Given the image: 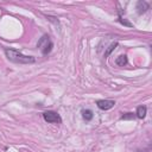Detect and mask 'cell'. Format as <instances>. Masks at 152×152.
Wrapping results in <instances>:
<instances>
[{
    "mask_svg": "<svg viewBox=\"0 0 152 152\" xmlns=\"http://www.w3.org/2000/svg\"><path fill=\"white\" fill-rule=\"evenodd\" d=\"M5 53H6V57L13 62V63H17V64H31V63H34V57L32 56H25L23 55L20 51L15 50V49H8L6 48L5 49Z\"/></svg>",
    "mask_w": 152,
    "mask_h": 152,
    "instance_id": "cell-1",
    "label": "cell"
},
{
    "mask_svg": "<svg viewBox=\"0 0 152 152\" xmlns=\"http://www.w3.org/2000/svg\"><path fill=\"white\" fill-rule=\"evenodd\" d=\"M37 48L42 51L43 55H48V53L51 52V50H52V48H53V43L51 42V39H50V37H49L48 34H44V36L38 40Z\"/></svg>",
    "mask_w": 152,
    "mask_h": 152,
    "instance_id": "cell-2",
    "label": "cell"
},
{
    "mask_svg": "<svg viewBox=\"0 0 152 152\" xmlns=\"http://www.w3.org/2000/svg\"><path fill=\"white\" fill-rule=\"evenodd\" d=\"M43 118L46 122L49 124H61L62 122V119L59 116L58 113L53 112V110H48V112H44L43 113Z\"/></svg>",
    "mask_w": 152,
    "mask_h": 152,
    "instance_id": "cell-3",
    "label": "cell"
},
{
    "mask_svg": "<svg viewBox=\"0 0 152 152\" xmlns=\"http://www.w3.org/2000/svg\"><path fill=\"white\" fill-rule=\"evenodd\" d=\"M96 104L100 109L108 110L115 106V101H113V100H99V101H96Z\"/></svg>",
    "mask_w": 152,
    "mask_h": 152,
    "instance_id": "cell-4",
    "label": "cell"
},
{
    "mask_svg": "<svg viewBox=\"0 0 152 152\" xmlns=\"http://www.w3.org/2000/svg\"><path fill=\"white\" fill-rule=\"evenodd\" d=\"M137 10H138L139 14H142L148 10V4L146 1H144V0H139L137 2Z\"/></svg>",
    "mask_w": 152,
    "mask_h": 152,
    "instance_id": "cell-5",
    "label": "cell"
},
{
    "mask_svg": "<svg viewBox=\"0 0 152 152\" xmlns=\"http://www.w3.org/2000/svg\"><path fill=\"white\" fill-rule=\"evenodd\" d=\"M115 63H116V65H119V66L126 65V64H127V56H126V55H120L119 57H116Z\"/></svg>",
    "mask_w": 152,
    "mask_h": 152,
    "instance_id": "cell-6",
    "label": "cell"
},
{
    "mask_svg": "<svg viewBox=\"0 0 152 152\" xmlns=\"http://www.w3.org/2000/svg\"><path fill=\"white\" fill-rule=\"evenodd\" d=\"M146 112H147V109H146V107L145 106H139L138 108H137V118H139V119H144L145 118V115H146Z\"/></svg>",
    "mask_w": 152,
    "mask_h": 152,
    "instance_id": "cell-7",
    "label": "cell"
},
{
    "mask_svg": "<svg viewBox=\"0 0 152 152\" xmlns=\"http://www.w3.org/2000/svg\"><path fill=\"white\" fill-rule=\"evenodd\" d=\"M82 116H83V119H84L86 121H90V120L93 119L94 114H93V112H91L90 109H83V110H82Z\"/></svg>",
    "mask_w": 152,
    "mask_h": 152,
    "instance_id": "cell-8",
    "label": "cell"
},
{
    "mask_svg": "<svg viewBox=\"0 0 152 152\" xmlns=\"http://www.w3.org/2000/svg\"><path fill=\"white\" fill-rule=\"evenodd\" d=\"M116 46H118V43H116V42H115V43H113V44H110V45L108 46V49L106 50V52H104V57H108V56L110 55V52H112Z\"/></svg>",
    "mask_w": 152,
    "mask_h": 152,
    "instance_id": "cell-9",
    "label": "cell"
},
{
    "mask_svg": "<svg viewBox=\"0 0 152 152\" xmlns=\"http://www.w3.org/2000/svg\"><path fill=\"white\" fill-rule=\"evenodd\" d=\"M135 118V115L133 113H126L121 116V120H133Z\"/></svg>",
    "mask_w": 152,
    "mask_h": 152,
    "instance_id": "cell-10",
    "label": "cell"
},
{
    "mask_svg": "<svg viewBox=\"0 0 152 152\" xmlns=\"http://www.w3.org/2000/svg\"><path fill=\"white\" fill-rule=\"evenodd\" d=\"M119 21H120L122 25H126V26H128V27H132V26H133V24H132V23L127 21L126 19H122V17H121V15H119Z\"/></svg>",
    "mask_w": 152,
    "mask_h": 152,
    "instance_id": "cell-11",
    "label": "cell"
}]
</instances>
